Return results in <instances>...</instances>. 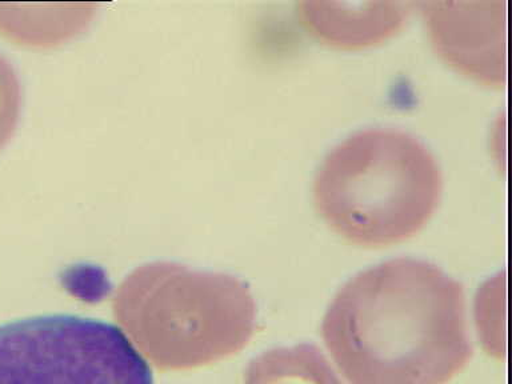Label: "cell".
<instances>
[{
    "label": "cell",
    "instance_id": "1",
    "mask_svg": "<svg viewBox=\"0 0 512 384\" xmlns=\"http://www.w3.org/2000/svg\"><path fill=\"white\" fill-rule=\"evenodd\" d=\"M466 310L458 279L402 256L344 283L322 336L350 384H446L472 356Z\"/></svg>",
    "mask_w": 512,
    "mask_h": 384
},
{
    "label": "cell",
    "instance_id": "2",
    "mask_svg": "<svg viewBox=\"0 0 512 384\" xmlns=\"http://www.w3.org/2000/svg\"><path fill=\"white\" fill-rule=\"evenodd\" d=\"M442 188L438 159L423 140L402 128L371 126L324 155L312 199L336 234L358 246L383 247L422 230Z\"/></svg>",
    "mask_w": 512,
    "mask_h": 384
},
{
    "label": "cell",
    "instance_id": "3",
    "mask_svg": "<svg viewBox=\"0 0 512 384\" xmlns=\"http://www.w3.org/2000/svg\"><path fill=\"white\" fill-rule=\"evenodd\" d=\"M0 384H154L126 332L79 315L0 324Z\"/></svg>",
    "mask_w": 512,
    "mask_h": 384
},
{
    "label": "cell",
    "instance_id": "4",
    "mask_svg": "<svg viewBox=\"0 0 512 384\" xmlns=\"http://www.w3.org/2000/svg\"><path fill=\"white\" fill-rule=\"evenodd\" d=\"M420 6L432 46L447 63L479 82L504 83L506 0H432Z\"/></svg>",
    "mask_w": 512,
    "mask_h": 384
},
{
    "label": "cell",
    "instance_id": "5",
    "mask_svg": "<svg viewBox=\"0 0 512 384\" xmlns=\"http://www.w3.org/2000/svg\"><path fill=\"white\" fill-rule=\"evenodd\" d=\"M296 14L312 36L335 47L359 48L398 32L410 14L404 2H323L303 0Z\"/></svg>",
    "mask_w": 512,
    "mask_h": 384
},
{
    "label": "cell",
    "instance_id": "6",
    "mask_svg": "<svg viewBox=\"0 0 512 384\" xmlns=\"http://www.w3.org/2000/svg\"><path fill=\"white\" fill-rule=\"evenodd\" d=\"M246 384H343L323 352L312 344L268 351L248 371Z\"/></svg>",
    "mask_w": 512,
    "mask_h": 384
},
{
    "label": "cell",
    "instance_id": "7",
    "mask_svg": "<svg viewBox=\"0 0 512 384\" xmlns=\"http://www.w3.org/2000/svg\"><path fill=\"white\" fill-rule=\"evenodd\" d=\"M20 102L22 94L18 75L11 63L0 55V151L7 146L18 127Z\"/></svg>",
    "mask_w": 512,
    "mask_h": 384
}]
</instances>
